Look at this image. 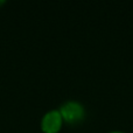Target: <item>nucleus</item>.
Returning a JSON list of instances; mask_svg holds the SVG:
<instances>
[{
    "label": "nucleus",
    "mask_w": 133,
    "mask_h": 133,
    "mask_svg": "<svg viewBox=\"0 0 133 133\" xmlns=\"http://www.w3.org/2000/svg\"><path fill=\"white\" fill-rule=\"evenodd\" d=\"M63 122L69 125L79 124L84 120L87 116L85 106L78 101H68L64 102L58 109Z\"/></svg>",
    "instance_id": "nucleus-1"
},
{
    "label": "nucleus",
    "mask_w": 133,
    "mask_h": 133,
    "mask_svg": "<svg viewBox=\"0 0 133 133\" xmlns=\"http://www.w3.org/2000/svg\"><path fill=\"white\" fill-rule=\"evenodd\" d=\"M63 124L64 122H63L58 109H53V110L47 111L42 116L40 127L43 133H58L62 129Z\"/></svg>",
    "instance_id": "nucleus-2"
},
{
    "label": "nucleus",
    "mask_w": 133,
    "mask_h": 133,
    "mask_svg": "<svg viewBox=\"0 0 133 133\" xmlns=\"http://www.w3.org/2000/svg\"><path fill=\"white\" fill-rule=\"evenodd\" d=\"M108 133H125V132H123V131H118V130H116V131H110V132H108Z\"/></svg>",
    "instance_id": "nucleus-3"
},
{
    "label": "nucleus",
    "mask_w": 133,
    "mask_h": 133,
    "mask_svg": "<svg viewBox=\"0 0 133 133\" xmlns=\"http://www.w3.org/2000/svg\"><path fill=\"white\" fill-rule=\"evenodd\" d=\"M5 4V1H2V0H0V6H2V5Z\"/></svg>",
    "instance_id": "nucleus-4"
}]
</instances>
